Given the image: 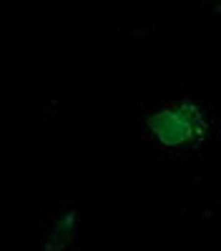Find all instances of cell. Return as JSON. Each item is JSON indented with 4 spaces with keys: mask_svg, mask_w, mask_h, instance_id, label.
Wrapping results in <instances>:
<instances>
[{
    "mask_svg": "<svg viewBox=\"0 0 221 251\" xmlns=\"http://www.w3.org/2000/svg\"><path fill=\"white\" fill-rule=\"evenodd\" d=\"M196 128H198V121H196L194 108L189 106L166 108L148 118V131L161 146H169V149H178V146L189 143Z\"/></svg>",
    "mask_w": 221,
    "mask_h": 251,
    "instance_id": "6da1fadb",
    "label": "cell"
}]
</instances>
